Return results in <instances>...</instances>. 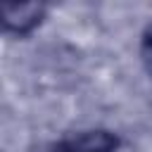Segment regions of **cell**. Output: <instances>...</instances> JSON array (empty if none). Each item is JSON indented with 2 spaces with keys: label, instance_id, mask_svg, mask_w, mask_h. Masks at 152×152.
<instances>
[{
  "label": "cell",
  "instance_id": "obj_3",
  "mask_svg": "<svg viewBox=\"0 0 152 152\" xmlns=\"http://www.w3.org/2000/svg\"><path fill=\"white\" fill-rule=\"evenodd\" d=\"M140 59H142L147 74L152 76V21L147 24V28L142 33V40H140Z\"/></svg>",
  "mask_w": 152,
  "mask_h": 152
},
{
  "label": "cell",
  "instance_id": "obj_1",
  "mask_svg": "<svg viewBox=\"0 0 152 152\" xmlns=\"http://www.w3.org/2000/svg\"><path fill=\"white\" fill-rule=\"evenodd\" d=\"M119 145L121 140L116 133L104 128H93V131H81L57 140L50 147V152H116Z\"/></svg>",
  "mask_w": 152,
  "mask_h": 152
},
{
  "label": "cell",
  "instance_id": "obj_2",
  "mask_svg": "<svg viewBox=\"0 0 152 152\" xmlns=\"http://www.w3.org/2000/svg\"><path fill=\"white\" fill-rule=\"evenodd\" d=\"M48 7L43 2H5L2 5V28L14 36H28L45 17Z\"/></svg>",
  "mask_w": 152,
  "mask_h": 152
}]
</instances>
